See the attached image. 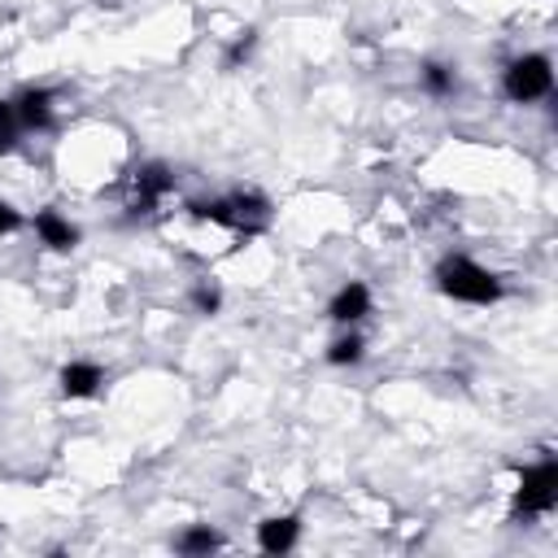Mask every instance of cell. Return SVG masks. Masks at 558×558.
Returning <instances> with one entry per match:
<instances>
[{"mask_svg":"<svg viewBox=\"0 0 558 558\" xmlns=\"http://www.w3.org/2000/svg\"><path fill=\"white\" fill-rule=\"evenodd\" d=\"M22 122H17V109H13V96H0V157H9V153H17V144H22Z\"/></svg>","mask_w":558,"mask_h":558,"instance_id":"9a60e30c","label":"cell"},{"mask_svg":"<svg viewBox=\"0 0 558 558\" xmlns=\"http://www.w3.org/2000/svg\"><path fill=\"white\" fill-rule=\"evenodd\" d=\"M22 222H26V218H22V209H17L13 201H4V196H0V235L22 231Z\"/></svg>","mask_w":558,"mask_h":558,"instance_id":"e0dca14e","label":"cell"},{"mask_svg":"<svg viewBox=\"0 0 558 558\" xmlns=\"http://www.w3.org/2000/svg\"><path fill=\"white\" fill-rule=\"evenodd\" d=\"M57 100H61V92H57V87L26 83V87L13 96V109H17L22 131H35V135L57 131Z\"/></svg>","mask_w":558,"mask_h":558,"instance_id":"277c9868","label":"cell"},{"mask_svg":"<svg viewBox=\"0 0 558 558\" xmlns=\"http://www.w3.org/2000/svg\"><path fill=\"white\" fill-rule=\"evenodd\" d=\"M501 96L510 105H536L554 96V61L549 52H523L501 70Z\"/></svg>","mask_w":558,"mask_h":558,"instance_id":"3957f363","label":"cell"},{"mask_svg":"<svg viewBox=\"0 0 558 558\" xmlns=\"http://www.w3.org/2000/svg\"><path fill=\"white\" fill-rule=\"evenodd\" d=\"M418 87L432 100H449L458 92V65H449V61H423L418 65Z\"/></svg>","mask_w":558,"mask_h":558,"instance_id":"7c38bea8","label":"cell"},{"mask_svg":"<svg viewBox=\"0 0 558 558\" xmlns=\"http://www.w3.org/2000/svg\"><path fill=\"white\" fill-rule=\"evenodd\" d=\"M174 554H183V558H209V554H218L222 545H227V536L214 527V523H187L183 532H174Z\"/></svg>","mask_w":558,"mask_h":558,"instance_id":"8fae6325","label":"cell"},{"mask_svg":"<svg viewBox=\"0 0 558 558\" xmlns=\"http://www.w3.org/2000/svg\"><path fill=\"white\" fill-rule=\"evenodd\" d=\"M371 305H375L371 288H366L362 279H344V283L331 292V301H327V318L340 323V327H357V323L371 314Z\"/></svg>","mask_w":558,"mask_h":558,"instance_id":"52a82bcc","label":"cell"},{"mask_svg":"<svg viewBox=\"0 0 558 558\" xmlns=\"http://www.w3.org/2000/svg\"><path fill=\"white\" fill-rule=\"evenodd\" d=\"M105 366L100 362H87V357H74V362H65L61 371H57V388H61V397H70V401H87V397H96L100 388H105Z\"/></svg>","mask_w":558,"mask_h":558,"instance_id":"9c48e42d","label":"cell"},{"mask_svg":"<svg viewBox=\"0 0 558 558\" xmlns=\"http://www.w3.org/2000/svg\"><path fill=\"white\" fill-rule=\"evenodd\" d=\"M301 541V514H270L257 523V549L262 554H292Z\"/></svg>","mask_w":558,"mask_h":558,"instance_id":"30bf717a","label":"cell"},{"mask_svg":"<svg viewBox=\"0 0 558 558\" xmlns=\"http://www.w3.org/2000/svg\"><path fill=\"white\" fill-rule=\"evenodd\" d=\"M323 357H327V366H340V371H344V366H362V362H366V340L349 327V331H340V336L327 344Z\"/></svg>","mask_w":558,"mask_h":558,"instance_id":"5bb4252c","label":"cell"},{"mask_svg":"<svg viewBox=\"0 0 558 558\" xmlns=\"http://www.w3.org/2000/svg\"><path fill=\"white\" fill-rule=\"evenodd\" d=\"M31 227H35V235H39V244H44V248H52V253H74V248H78V240H83V231H78L61 209H52V205L35 209Z\"/></svg>","mask_w":558,"mask_h":558,"instance_id":"ba28073f","label":"cell"},{"mask_svg":"<svg viewBox=\"0 0 558 558\" xmlns=\"http://www.w3.org/2000/svg\"><path fill=\"white\" fill-rule=\"evenodd\" d=\"M187 301H192V310H196V314L214 318V314L222 310V288H218L214 279H196V283H192V292H187Z\"/></svg>","mask_w":558,"mask_h":558,"instance_id":"2e32d148","label":"cell"},{"mask_svg":"<svg viewBox=\"0 0 558 558\" xmlns=\"http://www.w3.org/2000/svg\"><path fill=\"white\" fill-rule=\"evenodd\" d=\"M135 196H131V218H148L170 192H174V170L166 161H144L135 170Z\"/></svg>","mask_w":558,"mask_h":558,"instance_id":"5b68a950","label":"cell"},{"mask_svg":"<svg viewBox=\"0 0 558 558\" xmlns=\"http://www.w3.org/2000/svg\"><path fill=\"white\" fill-rule=\"evenodd\" d=\"M227 209H231V231H244V235H253V231H262L266 222H270V196L266 192H257V187H235V192H227Z\"/></svg>","mask_w":558,"mask_h":558,"instance_id":"8992f818","label":"cell"},{"mask_svg":"<svg viewBox=\"0 0 558 558\" xmlns=\"http://www.w3.org/2000/svg\"><path fill=\"white\" fill-rule=\"evenodd\" d=\"M558 506V458H536L532 466L519 471L514 501H510V523L541 519Z\"/></svg>","mask_w":558,"mask_h":558,"instance_id":"7a4b0ae2","label":"cell"},{"mask_svg":"<svg viewBox=\"0 0 558 558\" xmlns=\"http://www.w3.org/2000/svg\"><path fill=\"white\" fill-rule=\"evenodd\" d=\"M257 44H262V35H257V26H244V31H235V35L227 39V48H222V57H218V65H222L227 74H235V70H244V65L253 61V52H257Z\"/></svg>","mask_w":558,"mask_h":558,"instance_id":"4fadbf2b","label":"cell"},{"mask_svg":"<svg viewBox=\"0 0 558 558\" xmlns=\"http://www.w3.org/2000/svg\"><path fill=\"white\" fill-rule=\"evenodd\" d=\"M432 279H436V292H440V296H449V301H458V305H475V310H488V305H497V301L506 296L501 275L488 270L484 262L466 257V253H445V257L436 262Z\"/></svg>","mask_w":558,"mask_h":558,"instance_id":"6da1fadb","label":"cell"}]
</instances>
